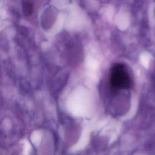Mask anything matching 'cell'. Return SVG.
Segmentation results:
<instances>
[{"label": "cell", "instance_id": "obj_2", "mask_svg": "<svg viewBox=\"0 0 155 155\" xmlns=\"http://www.w3.org/2000/svg\"><path fill=\"white\" fill-rule=\"evenodd\" d=\"M22 4L25 16H29L32 13V6L31 3L29 1V0H24Z\"/></svg>", "mask_w": 155, "mask_h": 155}, {"label": "cell", "instance_id": "obj_1", "mask_svg": "<svg viewBox=\"0 0 155 155\" xmlns=\"http://www.w3.org/2000/svg\"><path fill=\"white\" fill-rule=\"evenodd\" d=\"M110 86L114 91L128 90L131 86V80L127 70L123 64H115L110 73Z\"/></svg>", "mask_w": 155, "mask_h": 155}]
</instances>
